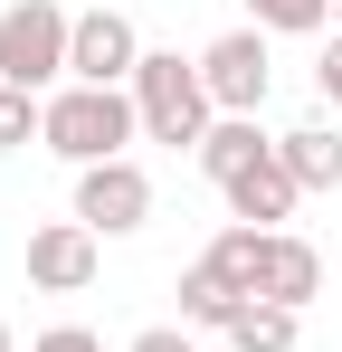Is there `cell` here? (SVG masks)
<instances>
[{
  "label": "cell",
  "instance_id": "1",
  "mask_svg": "<svg viewBox=\"0 0 342 352\" xmlns=\"http://www.w3.org/2000/svg\"><path fill=\"white\" fill-rule=\"evenodd\" d=\"M143 133L133 115V86H57L48 96V143L57 162H76V172H95V162H124V143Z\"/></svg>",
  "mask_w": 342,
  "mask_h": 352
},
{
  "label": "cell",
  "instance_id": "2",
  "mask_svg": "<svg viewBox=\"0 0 342 352\" xmlns=\"http://www.w3.org/2000/svg\"><path fill=\"white\" fill-rule=\"evenodd\" d=\"M133 115H143L152 143H190V153H200V133L219 124V105H209L200 67L181 58V48H143V67H133Z\"/></svg>",
  "mask_w": 342,
  "mask_h": 352
},
{
  "label": "cell",
  "instance_id": "3",
  "mask_svg": "<svg viewBox=\"0 0 342 352\" xmlns=\"http://www.w3.org/2000/svg\"><path fill=\"white\" fill-rule=\"evenodd\" d=\"M67 48H76V19L57 0H10L0 10V86H57L67 76Z\"/></svg>",
  "mask_w": 342,
  "mask_h": 352
},
{
  "label": "cell",
  "instance_id": "4",
  "mask_svg": "<svg viewBox=\"0 0 342 352\" xmlns=\"http://www.w3.org/2000/svg\"><path fill=\"white\" fill-rule=\"evenodd\" d=\"M200 86H209V105L219 115H257L266 105V86H276V58H266V29H228L200 48Z\"/></svg>",
  "mask_w": 342,
  "mask_h": 352
},
{
  "label": "cell",
  "instance_id": "5",
  "mask_svg": "<svg viewBox=\"0 0 342 352\" xmlns=\"http://www.w3.org/2000/svg\"><path fill=\"white\" fill-rule=\"evenodd\" d=\"M76 219H86L95 238H133L143 219H152L143 162H95V172H76Z\"/></svg>",
  "mask_w": 342,
  "mask_h": 352
},
{
  "label": "cell",
  "instance_id": "6",
  "mask_svg": "<svg viewBox=\"0 0 342 352\" xmlns=\"http://www.w3.org/2000/svg\"><path fill=\"white\" fill-rule=\"evenodd\" d=\"M133 67H143L133 19H124V10H86V19H76V48H67V76H76V86H133Z\"/></svg>",
  "mask_w": 342,
  "mask_h": 352
},
{
  "label": "cell",
  "instance_id": "7",
  "mask_svg": "<svg viewBox=\"0 0 342 352\" xmlns=\"http://www.w3.org/2000/svg\"><path fill=\"white\" fill-rule=\"evenodd\" d=\"M95 257H105V238L86 219H48V229H29V286L76 295V286H95Z\"/></svg>",
  "mask_w": 342,
  "mask_h": 352
},
{
  "label": "cell",
  "instance_id": "8",
  "mask_svg": "<svg viewBox=\"0 0 342 352\" xmlns=\"http://www.w3.org/2000/svg\"><path fill=\"white\" fill-rule=\"evenodd\" d=\"M295 200H304V181L285 172V153H266V162H247V172L228 181V210H238L247 229H276V219H295Z\"/></svg>",
  "mask_w": 342,
  "mask_h": 352
},
{
  "label": "cell",
  "instance_id": "9",
  "mask_svg": "<svg viewBox=\"0 0 342 352\" xmlns=\"http://www.w3.org/2000/svg\"><path fill=\"white\" fill-rule=\"evenodd\" d=\"M323 295V257H314V238H266V305H285V314H304Z\"/></svg>",
  "mask_w": 342,
  "mask_h": 352
},
{
  "label": "cell",
  "instance_id": "10",
  "mask_svg": "<svg viewBox=\"0 0 342 352\" xmlns=\"http://www.w3.org/2000/svg\"><path fill=\"white\" fill-rule=\"evenodd\" d=\"M238 314H247V295L228 286L209 257H200V267H181V324H190V333H228Z\"/></svg>",
  "mask_w": 342,
  "mask_h": 352
},
{
  "label": "cell",
  "instance_id": "11",
  "mask_svg": "<svg viewBox=\"0 0 342 352\" xmlns=\"http://www.w3.org/2000/svg\"><path fill=\"white\" fill-rule=\"evenodd\" d=\"M266 153H276V143L257 133V115H219L209 133H200V172L219 181V190H228L238 172H247V162H266Z\"/></svg>",
  "mask_w": 342,
  "mask_h": 352
},
{
  "label": "cell",
  "instance_id": "12",
  "mask_svg": "<svg viewBox=\"0 0 342 352\" xmlns=\"http://www.w3.org/2000/svg\"><path fill=\"white\" fill-rule=\"evenodd\" d=\"M276 153H285V172L304 181V190H342V133L333 124H295Z\"/></svg>",
  "mask_w": 342,
  "mask_h": 352
},
{
  "label": "cell",
  "instance_id": "13",
  "mask_svg": "<svg viewBox=\"0 0 342 352\" xmlns=\"http://www.w3.org/2000/svg\"><path fill=\"white\" fill-rule=\"evenodd\" d=\"M266 238L276 229H247V219H238V229H219L209 238V267H219L228 286L247 295V305H257V295H266Z\"/></svg>",
  "mask_w": 342,
  "mask_h": 352
},
{
  "label": "cell",
  "instance_id": "14",
  "mask_svg": "<svg viewBox=\"0 0 342 352\" xmlns=\"http://www.w3.org/2000/svg\"><path fill=\"white\" fill-rule=\"evenodd\" d=\"M228 343H238V352H295V314L257 295V305H247V314L228 324Z\"/></svg>",
  "mask_w": 342,
  "mask_h": 352
},
{
  "label": "cell",
  "instance_id": "15",
  "mask_svg": "<svg viewBox=\"0 0 342 352\" xmlns=\"http://www.w3.org/2000/svg\"><path fill=\"white\" fill-rule=\"evenodd\" d=\"M29 133H48V96H29V86H0V153H19Z\"/></svg>",
  "mask_w": 342,
  "mask_h": 352
},
{
  "label": "cell",
  "instance_id": "16",
  "mask_svg": "<svg viewBox=\"0 0 342 352\" xmlns=\"http://www.w3.org/2000/svg\"><path fill=\"white\" fill-rule=\"evenodd\" d=\"M247 10H257V29H285V38H304V29L333 19V0H247Z\"/></svg>",
  "mask_w": 342,
  "mask_h": 352
},
{
  "label": "cell",
  "instance_id": "17",
  "mask_svg": "<svg viewBox=\"0 0 342 352\" xmlns=\"http://www.w3.org/2000/svg\"><path fill=\"white\" fill-rule=\"evenodd\" d=\"M29 352H105V343H95L86 324H48V333H38V343H29Z\"/></svg>",
  "mask_w": 342,
  "mask_h": 352
},
{
  "label": "cell",
  "instance_id": "18",
  "mask_svg": "<svg viewBox=\"0 0 342 352\" xmlns=\"http://www.w3.org/2000/svg\"><path fill=\"white\" fill-rule=\"evenodd\" d=\"M133 352H200V343H190V324H152V333H133Z\"/></svg>",
  "mask_w": 342,
  "mask_h": 352
},
{
  "label": "cell",
  "instance_id": "19",
  "mask_svg": "<svg viewBox=\"0 0 342 352\" xmlns=\"http://www.w3.org/2000/svg\"><path fill=\"white\" fill-rule=\"evenodd\" d=\"M314 86H323V96H333V105H342V38H333V48H323V58H314Z\"/></svg>",
  "mask_w": 342,
  "mask_h": 352
},
{
  "label": "cell",
  "instance_id": "20",
  "mask_svg": "<svg viewBox=\"0 0 342 352\" xmlns=\"http://www.w3.org/2000/svg\"><path fill=\"white\" fill-rule=\"evenodd\" d=\"M0 352H10V324H0Z\"/></svg>",
  "mask_w": 342,
  "mask_h": 352
},
{
  "label": "cell",
  "instance_id": "21",
  "mask_svg": "<svg viewBox=\"0 0 342 352\" xmlns=\"http://www.w3.org/2000/svg\"><path fill=\"white\" fill-rule=\"evenodd\" d=\"M333 10H342V0H333Z\"/></svg>",
  "mask_w": 342,
  "mask_h": 352
}]
</instances>
